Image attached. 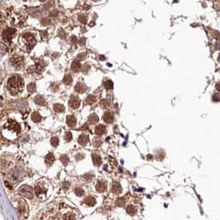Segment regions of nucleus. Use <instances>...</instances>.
<instances>
[{
    "label": "nucleus",
    "instance_id": "393cba45",
    "mask_svg": "<svg viewBox=\"0 0 220 220\" xmlns=\"http://www.w3.org/2000/svg\"><path fill=\"white\" fill-rule=\"evenodd\" d=\"M27 89L28 90V92L30 93H34L36 91V84L35 83H30L27 84Z\"/></svg>",
    "mask_w": 220,
    "mask_h": 220
},
{
    "label": "nucleus",
    "instance_id": "f3484780",
    "mask_svg": "<svg viewBox=\"0 0 220 220\" xmlns=\"http://www.w3.org/2000/svg\"><path fill=\"white\" fill-rule=\"evenodd\" d=\"M103 120L106 122H112L113 121V115H112V112H106L103 115Z\"/></svg>",
    "mask_w": 220,
    "mask_h": 220
},
{
    "label": "nucleus",
    "instance_id": "49530a36",
    "mask_svg": "<svg viewBox=\"0 0 220 220\" xmlns=\"http://www.w3.org/2000/svg\"><path fill=\"white\" fill-rule=\"evenodd\" d=\"M213 99L214 101H219V100H220V96H219V94H214V97H213Z\"/></svg>",
    "mask_w": 220,
    "mask_h": 220
},
{
    "label": "nucleus",
    "instance_id": "c756f323",
    "mask_svg": "<svg viewBox=\"0 0 220 220\" xmlns=\"http://www.w3.org/2000/svg\"><path fill=\"white\" fill-rule=\"evenodd\" d=\"M51 145H52L53 147H57L59 144V139L56 137H52V138L51 139Z\"/></svg>",
    "mask_w": 220,
    "mask_h": 220
},
{
    "label": "nucleus",
    "instance_id": "20e7f679",
    "mask_svg": "<svg viewBox=\"0 0 220 220\" xmlns=\"http://www.w3.org/2000/svg\"><path fill=\"white\" fill-rule=\"evenodd\" d=\"M18 211H19L20 215L27 216L28 214V206L27 204L23 200H18Z\"/></svg>",
    "mask_w": 220,
    "mask_h": 220
},
{
    "label": "nucleus",
    "instance_id": "9d476101",
    "mask_svg": "<svg viewBox=\"0 0 220 220\" xmlns=\"http://www.w3.org/2000/svg\"><path fill=\"white\" fill-rule=\"evenodd\" d=\"M107 188V182L103 181H98L96 185V190L98 192H103Z\"/></svg>",
    "mask_w": 220,
    "mask_h": 220
},
{
    "label": "nucleus",
    "instance_id": "473e14b6",
    "mask_svg": "<svg viewBox=\"0 0 220 220\" xmlns=\"http://www.w3.org/2000/svg\"><path fill=\"white\" fill-rule=\"evenodd\" d=\"M65 141H67V142L71 141V139H72V133L70 132H65Z\"/></svg>",
    "mask_w": 220,
    "mask_h": 220
},
{
    "label": "nucleus",
    "instance_id": "c9c22d12",
    "mask_svg": "<svg viewBox=\"0 0 220 220\" xmlns=\"http://www.w3.org/2000/svg\"><path fill=\"white\" fill-rule=\"evenodd\" d=\"M63 219H75V217L73 215V214H67L65 215L64 216Z\"/></svg>",
    "mask_w": 220,
    "mask_h": 220
},
{
    "label": "nucleus",
    "instance_id": "2eb2a0df",
    "mask_svg": "<svg viewBox=\"0 0 220 220\" xmlns=\"http://www.w3.org/2000/svg\"><path fill=\"white\" fill-rule=\"evenodd\" d=\"M112 191L114 193V194H119V193H121L122 189H121V186H120V185H119L117 182H113V183H112Z\"/></svg>",
    "mask_w": 220,
    "mask_h": 220
},
{
    "label": "nucleus",
    "instance_id": "6e6552de",
    "mask_svg": "<svg viewBox=\"0 0 220 220\" xmlns=\"http://www.w3.org/2000/svg\"><path fill=\"white\" fill-rule=\"evenodd\" d=\"M75 91L79 93H84L87 90V86L83 83H78L75 87Z\"/></svg>",
    "mask_w": 220,
    "mask_h": 220
},
{
    "label": "nucleus",
    "instance_id": "f704fd0d",
    "mask_svg": "<svg viewBox=\"0 0 220 220\" xmlns=\"http://www.w3.org/2000/svg\"><path fill=\"white\" fill-rule=\"evenodd\" d=\"M86 57V54H84V53H80V54H79L77 56V60H84Z\"/></svg>",
    "mask_w": 220,
    "mask_h": 220
},
{
    "label": "nucleus",
    "instance_id": "f257e3e1",
    "mask_svg": "<svg viewBox=\"0 0 220 220\" xmlns=\"http://www.w3.org/2000/svg\"><path fill=\"white\" fill-rule=\"evenodd\" d=\"M7 86L10 93L13 95H17L22 91L24 82L21 76L18 75H14L8 79Z\"/></svg>",
    "mask_w": 220,
    "mask_h": 220
},
{
    "label": "nucleus",
    "instance_id": "cd10ccee",
    "mask_svg": "<svg viewBox=\"0 0 220 220\" xmlns=\"http://www.w3.org/2000/svg\"><path fill=\"white\" fill-rule=\"evenodd\" d=\"M75 195L78 196H82L84 195V191L82 188H80V187H78V188H76L75 190Z\"/></svg>",
    "mask_w": 220,
    "mask_h": 220
},
{
    "label": "nucleus",
    "instance_id": "f03ea898",
    "mask_svg": "<svg viewBox=\"0 0 220 220\" xmlns=\"http://www.w3.org/2000/svg\"><path fill=\"white\" fill-rule=\"evenodd\" d=\"M18 194L22 196H24L27 199H32L33 198V192L32 187L28 186H21L18 190Z\"/></svg>",
    "mask_w": 220,
    "mask_h": 220
},
{
    "label": "nucleus",
    "instance_id": "6ab92c4d",
    "mask_svg": "<svg viewBox=\"0 0 220 220\" xmlns=\"http://www.w3.org/2000/svg\"><path fill=\"white\" fill-rule=\"evenodd\" d=\"M34 102L37 104H39V105H45L46 100L41 95H37L34 98Z\"/></svg>",
    "mask_w": 220,
    "mask_h": 220
},
{
    "label": "nucleus",
    "instance_id": "aec40b11",
    "mask_svg": "<svg viewBox=\"0 0 220 220\" xmlns=\"http://www.w3.org/2000/svg\"><path fill=\"white\" fill-rule=\"evenodd\" d=\"M32 119L33 122H39L41 120V116L40 115V113L38 112H32Z\"/></svg>",
    "mask_w": 220,
    "mask_h": 220
},
{
    "label": "nucleus",
    "instance_id": "b1692460",
    "mask_svg": "<svg viewBox=\"0 0 220 220\" xmlns=\"http://www.w3.org/2000/svg\"><path fill=\"white\" fill-rule=\"evenodd\" d=\"M35 191H36V194L39 196L40 195H41L42 193L44 194L45 192H46V190H45L43 187H41V186H37V187H36V189H35Z\"/></svg>",
    "mask_w": 220,
    "mask_h": 220
},
{
    "label": "nucleus",
    "instance_id": "39448f33",
    "mask_svg": "<svg viewBox=\"0 0 220 220\" xmlns=\"http://www.w3.org/2000/svg\"><path fill=\"white\" fill-rule=\"evenodd\" d=\"M15 32H16L15 29H13V28H8V29H7L6 31L4 32V33H3V38H4L5 41H7L10 42V41H11V40H12V38L13 37Z\"/></svg>",
    "mask_w": 220,
    "mask_h": 220
},
{
    "label": "nucleus",
    "instance_id": "423d86ee",
    "mask_svg": "<svg viewBox=\"0 0 220 220\" xmlns=\"http://www.w3.org/2000/svg\"><path fill=\"white\" fill-rule=\"evenodd\" d=\"M69 105H70V108H74V109L78 108L79 107V105H80L79 98L78 97H76V96H75V95H72L70 98V100H69Z\"/></svg>",
    "mask_w": 220,
    "mask_h": 220
},
{
    "label": "nucleus",
    "instance_id": "a18cd8bd",
    "mask_svg": "<svg viewBox=\"0 0 220 220\" xmlns=\"http://www.w3.org/2000/svg\"><path fill=\"white\" fill-rule=\"evenodd\" d=\"M41 35L42 36V37H47V36H48V33H47V32H46V31H42V32H41Z\"/></svg>",
    "mask_w": 220,
    "mask_h": 220
},
{
    "label": "nucleus",
    "instance_id": "09e8293b",
    "mask_svg": "<svg viewBox=\"0 0 220 220\" xmlns=\"http://www.w3.org/2000/svg\"><path fill=\"white\" fill-rule=\"evenodd\" d=\"M41 2H44V1H46V0H40Z\"/></svg>",
    "mask_w": 220,
    "mask_h": 220
},
{
    "label": "nucleus",
    "instance_id": "9b49d317",
    "mask_svg": "<svg viewBox=\"0 0 220 220\" xmlns=\"http://www.w3.org/2000/svg\"><path fill=\"white\" fill-rule=\"evenodd\" d=\"M78 142L79 143L80 145H82V146L86 145V144L89 142V136L88 135H86V134H82V135H80L78 138Z\"/></svg>",
    "mask_w": 220,
    "mask_h": 220
},
{
    "label": "nucleus",
    "instance_id": "4468645a",
    "mask_svg": "<svg viewBox=\"0 0 220 220\" xmlns=\"http://www.w3.org/2000/svg\"><path fill=\"white\" fill-rule=\"evenodd\" d=\"M84 203L86 204V205L89 206H93L96 204V200H95V199L93 198V197L88 196V197H86V198L84 200Z\"/></svg>",
    "mask_w": 220,
    "mask_h": 220
},
{
    "label": "nucleus",
    "instance_id": "7ed1b4c3",
    "mask_svg": "<svg viewBox=\"0 0 220 220\" xmlns=\"http://www.w3.org/2000/svg\"><path fill=\"white\" fill-rule=\"evenodd\" d=\"M23 38L26 40V46L27 48L28 49V51L32 49L36 44V40H35L33 35L30 34V33H27V34L23 35Z\"/></svg>",
    "mask_w": 220,
    "mask_h": 220
},
{
    "label": "nucleus",
    "instance_id": "ea45409f",
    "mask_svg": "<svg viewBox=\"0 0 220 220\" xmlns=\"http://www.w3.org/2000/svg\"><path fill=\"white\" fill-rule=\"evenodd\" d=\"M70 41H71V43H76L77 41H78V39H77V37H75V36H73V37H71V38H70Z\"/></svg>",
    "mask_w": 220,
    "mask_h": 220
},
{
    "label": "nucleus",
    "instance_id": "58836bf2",
    "mask_svg": "<svg viewBox=\"0 0 220 220\" xmlns=\"http://www.w3.org/2000/svg\"><path fill=\"white\" fill-rule=\"evenodd\" d=\"M85 179H86V181H88V182H89V181H91L92 179H93V175H89V174H86L85 176H84Z\"/></svg>",
    "mask_w": 220,
    "mask_h": 220
},
{
    "label": "nucleus",
    "instance_id": "37998d69",
    "mask_svg": "<svg viewBox=\"0 0 220 220\" xmlns=\"http://www.w3.org/2000/svg\"><path fill=\"white\" fill-rule=\"evenodd\" d=\"M85 41H86L85 38H84V37L83 38H81V39L79 41V44L80 45V46H84V45L85 44Z\"/></svg>",
    "mask_w": 220,
    "mask_h": 220
},
{
    "label": "nucleus",
    "instance_id": "4be33fe9",
    "mask_svg": "<svg viewBox=\"0 0 220 220\" xmlns=\"http://www.w3.org/2000/svg\"><path fill=\"white\" fill-rule=\"evenodd\" d=\"M54 109L56 112H63L65 111V107H64L62 104L56 103L54 105Z\"/></svg>",
    "mask_w": 220,
    "mask_h": 220
},
{
    "label": "nucleus",
    "instance_id": "ddd939ff",
    "mask_svg": "<svg viewBox=\"0 0 220 220\" xmlns=\"http://www.w3.org/2000/svg\"><path fill=\"white\" fill-rule=\"evenodd\" d=\"M45 162H46V163L48 166L52 165L55 162L54 155H53L52 153H49V154H47V155H46V159H45Z\"/></svg>",
    "mask_w": 220,
    "mask_h": 220
},
{
    "label": "nucleus",
    "instance_id": "2f4dec72",
    "mask_svg": "<svg viewBox=\"0 0 220 220\" xmlns=\"http://www.w3.org/2000/svg\"><path fill=\"white\" fill-rule=\"evenodd\" d=\"M101 143H102V141H101L100 139H98V137H96V138H94V139H93V144L94 147H99V146L101 145Z\"/></svg>",
    "mask_w": 220,
    "mask_h": 220
},
{
    "label": "nucleus",
    "instance_id": "dca6fc26",
    "mask_svg": "<svg viewBox=\"0 0 220 220\" xmlns=\"http://www.w3.org/2000/svg\"><path fill=\"white\" fill-rule=\"evenodd\" d=\"M106 127H104L103 125H102V124H100V125H98L97 127H95V130H94V132H95V133L97 134V135H98V136H100V135H103V133L105 132V129Z\"/></svg>",
    "mask_w": 220,
    "mask_h": 220
},
{
    "label": "nucleus",
    "instance_id": "de8ad7c7",
    "mask_svg": "<svg viewBox=\"0 0 220 220\" xmlns=\"http://www.w3.org/2000/svg\"><path fill=\"white\" fill-rule=\"evenodd\" d=\"M216 89H217L218 90H220V83L217 84H216Z\"/></svg>",
    "mask_w": 220,
    "mask_h": 220
},
{
    "label": "nucleus",
    "instance_id": "e433bc0d",
    "mask_svg": "<svg viewBox=\"0 0 220 220\" xmlns=\"http://www.w3.org/2000/svg\"><path fill=\"white\" fill-rule=\"evenodd\" d=\"M79 20L80 22H82L84 24L86 23V22H87V21H86V18H85L84 16H82V15H79Z\"/></svg>",
    "mask_w": 220,
    "mask_h": 220
},
{
    "label": "nucleus",
    "instance_id": "79ce46f5",
    "mask_svg": "<svg viewBox=\"0 0 220 220\" xmlns=\"http://www.w3.org/2000/svg\"><path fill=\"white\" fill-rule=\"evenodd\" d=\"M57 13H58V12H57L56 10H53V11H51V12L50 15H51V17H56V16L58 15L57 14Z\"/></svg>",
    "mask_w": 220,
    "mask_h": 220
},
{
    "label": "nucleus",
    "instance_id": "5701e85b",
    "mask_svg": "<svg viewBox=\"0 0 220 220\" xmlns=\"http://www.w3.org/2000/svg\"><path fill=\"white\" fill-rule=\"evenodd\" d=\"M72 81H73V78H72L70 75H65V77H64V79H63V82L65 84L69 85V84H71Z\"/></svg>",
    "mask_w": 220,
    "mask_h": 220
},
{
    "label": "nucleus",
    "instance_id": "412c9836",
    "mask_svg": "<svg viewBox=\"0 0 220 220\" xmlns=\"http://www.w3.org/2000/svg\"><path fill=\"white\" fill-rule=\"evenodd\" d=\"M98 121V117L95 114V113H93L91 114L89 117V122L90 124H95L96 122Z\"/></svg>",
    "mask_w": 220,
    "mask_h": 220
},
{
    "label": "nucleus",
    "instance_id": "72a5a7b5",
    "mask_svg": "<svg viewBox=\"0 0 220 220\" xmlns=\"http://www.w3.org/2000/svg\"><path fill=\"white\" fill-rule=\"evenodd\" d=\"M58 36L61 38V39L65 38V32H64L62 29H60L58 31Z\"/></svg>",
    "mask_w": 220,
    "mask_h": 220
},
{
    "label": "nucleus",
    "instance_id": "4c0bfd02",
    "mask_svg": "<svg viewBox=\"0 0 220 220\" xmlns=\"http://www.w3.org/2000/svg\"><path fill=\"white\" fill-rule=\"evenodd\" d=\"M41 23L43 25H49L51 24V20L48 18H44V19L41 20Z\"/></svg>",
    "mask_w": 220,
    "mask_h": 220
},
{
    "label": "nucleus",
    "instance_id": "c03bdc74",
    "mask_svg": "<svg viewBox=\"0 0 220 220\" xmlns=\"http://www.w3.org/2000/svg\"><path fill=\"white\" fill-rule=\"evenodd\" d=\"M70 182H67V181H66L65 183H64V184H63V187L65 188V189H66V190L70 188Z\"/></svg>",
    "mask_w": 220,
    "mask_h": 220
},
{
    "label": "nucleus",
    "instance_id": "a878e982",
    "mask_svg": "<svg viewBox=\"0 0 220 220\" xmlns=\"http://www.w3.org/2000/svg\"><path fill=\"white\" fill-rule=\"evenodd\" d=\"M96 101V97H94L93 95H89L88 97L85 99V102L88 104H91V103H93Z\"/></svg>",
    "mask_w": 220,
    "mask_h": 220
},
{
    "label": "nucleus",
    "instance_id": "a211bd4d",
    "mask_svg": "<svg viewBox=\"0 0 220 220\" xmlns=\"http://www.w3.org/2000/svg\"><path fill=\"white\" fill-rule=\"evenodd\" d=\"M92 159H93V164L96 166H98L101 165L102 163V160H101V157H99L97 154H93L92 155Z\"/></svg>",
    "mask_w": 220,
    "mask_h": 220
},
{
    "label": "nucleus",
    "instance_id": "7c9ffc66",
    "mask_svg": "<svg viewBox=\"0 0 220 220\" xmlns=\"http://www.w3.org/2000/svg\"><path fill=\"white\" fill-rule=\"evenodd\" d=\"M60 162L63 163V165H67L69 162V158L66 155H63L60 157Z\"/></svg>",
    "mask_w": 220,
    "mask_h": 220
},
{
    "label": "nucleus",
    "instance_id": "0eeeda50",
    "mask_svg": "<svg viewBox=\"0 0 220 220\" xmlns=\"http://www.w3.org/2000/svg\"><path fill=\"white\" fill-rule=\"evenodd\" d=\"M12 64H13V65L15 66V67H17V68H19L22 66V65L23 64V59L22 57H21V56H14V57H13L12 58Z\"/></svg>",
    "mask_w": 220,
    "mask_h": 220
},
{
    "label": "nucleus",
    "instance_id": "1a4fd4ad",
    "mask_svg": "<svg viewBox=\"0 0 220 220\" xmlns=\"http://www.w3.org/2000/svg\"><path fill=\"white\" fill-rule=\"evenodd\" d=\"M76 122H77L76 118L73 115H69L66 117V122H67V125L69 127H75L76 126Z\"/></svg>",
    "mask_w": 220,
    "mask_h": 220
},
{
    "label": "nucleus",
    "instance_id": "f8f14e48",
    "mask_svg": "<svg viewBox=\"0 0 220 220\" xmlns=\"http://www.w3.org/2000/svg\"><path fill=\"white\" fill-rule=\"evenodd\" d=\"M71 70L75 73H77L79 71H80L81 70V64L79 62L78 60H75L72 65H71Z\"/></svg>",
    "mask_w": 220,
    "mask_h": 220
},
{
    "label": "nucleus",
    "instance_id": "bb28decb",
    "mask_svg": "<svg viewBox=\"0 0 220 220\" xmlns=\"http://www.w3.org/2000/svg\"><path fill=\"white\" fill-rule=\"evenodd\" d=\"M127 212L129 214H131V215H134L135 214H136V209H135V207H133V206H128L127 209Z\"/></svg>",
    "mask_w": 220,
    "mask_h": 220
},
{
    "label": "nucleus",
    "instance_id": "a19ab883",
    "mask_svg": "<svg viewBox=\"0 0 220 220\" xmlns=\"http://www.w3.org/2000/svg\"><path fill=\"white\" fill-rule=\"evenodd\" d=\"M84 156L83 154H77L76 155V157H75V159L77 160V161H80V160H82Z\"/></svg>",
    "mask_w": 220,
    "mask_h": 220
},
{
    "label": "nucleus",
    "instance_id": "c85d7f7f",
    "mask_svg": "<svg viewBox=\"0 0 220 220\" xmlns=\"http://www.w3.org/2000/svg\"><path fill=\"white\" fill-rule=\"evenodd\" d=\"M104 87L107 89H112V87H113V84L111 80H107L104 82Z\"/></svg>",
    "mask_w": 220,
    "mask_h": 220
}]
</instances>
